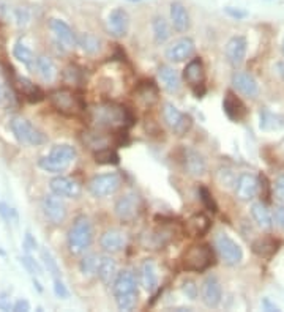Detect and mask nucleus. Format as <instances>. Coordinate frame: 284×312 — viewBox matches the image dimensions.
I'll use <instances>...</instances> for the list:
<instances>
[{
    "label": "nucleus",
    "mask_w": 284,
    "mask_h": 312,
    "mask_svg": "<svg viewBox=\"0 0 284 312\" xmlns=\"http://www.w3.org/2000/svg\"><path fill=\"white\" fill-rule=\"evenodd\" d=\"M89 120L95 130H122L133 125L131 112L114 103L96 104L89 112Z\"/></svg>",
    "instance_id": "obj_1"
},
{
    "label": "nucleus",
    "mask_w": 284,
    "mask_h": 312,
    "mask_svg": "<svg viewBox=\"0 0 284 312\" xmlns=\"http://www.w3.org/2000/svg\"><path fill=\"white\" fill-rule=\"evenodd\" d=\"M112 284V292L117 307L120 310H133L137 304V282L134 275L125 269L116 276Z\"/></svg>",
    "instance_id": "obj_2"
},
{
    "label": "nucleus",
    "mask_w": 284,
    "mask_h": 312,
    "mask_svg": "<svg viewBox=\"0 0 284 312\" xmlns=\"http://www.w3.org/2000/svg\"><path fill=\"white\" fill-rule=\"evenodd\" d=\"M78 151L73 145L60 144L52 147L48 156H43L38 161V166L49 174H60L69 167V164L76 160Z\"/></svg>",
    "instance_id": "obj_3"
},
{
    "label": "nucleus",
    "mask_w": 284,
    "mask_h": 312,
    "mask_svg": "<svg viewBox=\"0 0 284 312\" xmlns=\"http://www.w3.org/2000/svg\"><path fill=\"white\" fill-rule=\"evenodd\" d=\"M215 265V254L208 245H193L190 249L185 251L182 257V266L187 271L202 273Z\"/></svg>",
    "instance_id": "obj_4"
},
{
    "label": "nucleus",
    "mask_w": 284,
    "mask_h": 312,
    "mask_svg": "<svg viewBox=\"0 0 284 312\" xmlns=\"http://www.w3.org/2000/svg\"><path fill=\"white\" fill-rule=\"evenodd\" d=\"M49 101L52 107L65 117H78L85 110L82 98L76 95L73 90H68V89L54 90L49 95Z\"/></svg>",
    "instance_id": "obj_5"
},
{
    "label": "nucleus",
    "mask_w": 284,
    "mask_h": 312,
    "mask_svg": "<svg viewBox=\"0 0 284 312\" xmlns=\"http://www.w3.org/2000/svg\"><path fill=\"white\" fill-rule=\"evenodd\" d=\"M93 230L92 224L85 216H79L68 232V249L73 255H79L87 251L92 243Z\"/></svg>",
    "instance_id": "obj_6"
},
{
    "label": "nucleus",
    "mask_w": 284,
    "mask_h": 312,
    "mask_svg": "<svg viewBox=\"0 0 284 312\" xmlns=\"http://www.w3.org/2000/svg\"><path fill=\"white\" fill-rule=\"evenodd\" d=\"M10 128L21 144L24 145H32V147H38L43 145L46 142V136L43 134L38 128H35L30 122L24 117H14L10 122Z\"/></svg>",
    "instance_id": "obj_7"
},
{
    "label": "nucleus",
    "mask_w": 284,
    "mask_h": 312,
    "mask_svg": "<svg viewBox=\"0 0 284 312\" xmlns=\"http://www.w3.org/2000/svg\"><path fill=\"white\" fill-rule=\"evenodd\" d=\"M163 119H164L166 125L177 136L187 134L193 126V119L190 115H187V113L180 112L174 104H170V103H166L163 107Z\"/></svg>",
    "instance_id": "obj_8"
},
{
    "label": "nucleus",
    "mask_w": 284,
    "mask_h": 312,
    "mask_svg": "<svg viewBox=\"0 0 284 312\" xmlns=\"http://www.w3.org/2000/svg\"><path fill=\"white\" fill-rule=\"evenodd\" d=\"M215 245L226 265L234 266L243 260V251H241L237 241H234L229 235L220 233L215 240Z\"/></svg>",
    "instance_id": "obj_9"
},
{
    "label": "nucleus",
    "mask_w": 284,
    "mask_h": 312,
    "mask_svg": "<svg viewBox=\"0 0 284 312\" xmlns=\"http://www.w3.org/2000/svg\"><path fill=\"white\" fill-rule=\"evenodd\" d=\"M120 183H122V178L116 172L101 174V175H96L90 180L89 191L95 197H108L120 188Z\"/></svg>",
    "instance_id": "obj_10"
},
{
    "label": "nucleus",
    "mask_w": 284,
    "mask_h": 312,
    "mask_svg": "<svg viewBox=\"0 0 284 312\" xmlns=\"http://www.w3.org/2000/svg\"><path fill=\"white\" fill-rule=\"evenodd\" d=\"M140 202L136 192L123 194L116 204V215L122 222H131L139 215Z\"/></svg>",
    "instance_id": "obj_11"
},
{
    "label": "nucleus",
    "mask_w": 284,
    "mask_h": 312,
    "mask_svg": "<svg viewBox=\"0 0 284 312\" xmlns=\"http://www.w3.org/2000/svg\"><path fill=\"white\" fill-rule=\"evenodd\" d=\"M258 192H259V178L256 175L245 172L235 180V196L238 201L250 202L258 196Z\"/></svg>",
    "instance_id": "obj_12"
},
{
    "label": "nucleus",
    "mask_w": 284,
    "mask_h": 312,
    "mask_svg": "<svg viewBox=\"0 0 284 312\" xmlns=\"http://www.w3.org/2000/svg\"><path fill=\"white\" fill-rule=\"evenodd\" d=\"M43 211H45V216L54 224V225H60L65 218H66V207L62 201V197L49 194L43 199Z\"/></svg>",
    "instance_id": "obj_13"
},
{
    "label": "nucleus",
    "mask_w": 284,
    "mask_h": 312,
    "mask_svg": "<svg viewBox=\"0 0 284 312\" xmlns=\"http://www.w3.org/2000/svg\"><path fill=\"white\" fill-rule=\"evenodd\" d=\"M106 28L112 36H125L128 33V28H130V16H128V13L123 8H116L114 11H111L106 21Z\"/></svg>",
    "instance_id": "obj_14"
},
{
    "label": "nucleus",
    "mask_w": 284,
    "mask_h": 312,
    "mask_svg": "<svg viewBox=\"0 0 284 312\" xmlns=\"http://www.w3.org/2000/svg\"><path fill=\"white\" fill-rule=\"evenodd\" d=\"M201 296L205 306L217 307L221 303L223 289L217 276H207L201 286Z\"/></svg>",
    "instance_id": "obj_15"
},
{
    "label": "nucleus",
    "mask_w": 284,
    "mask_h": 312,
    "mask_svg": "<svg viewBox=\"0 0 284 312\" xmlns=\"http://www.w3.org/2000/svg\"><path fill=\"white\" fill-rule=\"evenodd\" d=\"M182 163H183V169L193 177H201L207 170V163L204 160V156L193 148H183Z\"/></svg>",
    "instance_id": "obj_16"
},
{
    "label": "nucleus",
    "mask_w": 284,
    "mask_h": 312,
    "mask_svg": "<svg viewBox=\"0 0 284 312\" xmlns=\"http://www.w3.org/2000/svg\"><path fill=\"white\" fill-rule=\"evenodd\" d=\"M194 54V41L191 38H180L166 49V59L170 62H183Z\"/></svg>",
    "instance_id": "obj_17"
},
{
    "label": "nucleus",
    "mask_w": 284,
    "mask_h": 312,
    "mask_svg": "<svg viewBox=\"0 0 284 312\" xmlns=\"http://www.w3.org/2000/svg\"><path fill=\"white\" fill-rule=\"evenodd\" d=\"M183 79L197 95L199 87H204V79H205V69H204V63L201 59H193L187 66H185Z\"/></svg>",
    "instance_id": "obj_18"
},
{
    "label": "nucleus",
    "mask_w": 284,
    "mask_h": 312,
    "mask_svg": "<svg viewBox=\"0 0 284 312\" xmlns=\"http://www.w3.org/2000/svg\"><path fill=\"white\" fill-rule=\"evenodd\" d=\"M246 38L245 36H234L227 41L226 45V59L232 66H240L245 62V55H246Z\"/></svg>",
    "instance_id": "obj_19"
},
{
    "label": "nucleus",
    "mask_w": 284,
    "mask_h": 312,
    "mask_svg": "<svg viewBox=\"0 0 284 312\" xmlns=\"http://www.w3.org/2000/svg\"><path fill=\"white\" fill-rule=\"evenodd\" d=\"M232 85L237 92L245 95L248 98H256L259 95V85L258 81L254 79L253 74L246 73V71H237L232 76Z\"/></svg>",
    "instance_id": "obj_20"
},
{
    "label": "nucleus",
    "mask_w": 284,
    "mask_h": 312,
    "mask_svg": "<svg viewBox=\"0 0 284 312\" xmlns=\"http://www.w3.org/2000/svg\"><path fill=\"white\" fill-rule=\"evenodd\" d=\"M49 186H51L52 194L59 196V197L76 199L81 196V184L68 177H55L51 181Z\"/></svg>",
    "instance_id": "obj_21"
},
{
    "label": "nucleus",
    "mask_w": 284,
    "mask_h": 312,
    "mask_svg": "<svg viewBox=\"0 0 284 312\" xmlns=\"http://www.w3.org/2000/svg\"><path fill=\"white\" fill-rule=\"evenodd\" d=\"M51 30L55 36V40L59 41V45H62L66 49H73L76 46V35L71 30V27L62 21V19H51Z\"/></svg>",
    "instance_id": "obj_22"
},
{
    "label": "nucleus",
    "mask_w": 284,
    "mask_h": 312,
    "mask_svg": "<svg viewBox=\"0 0 284 312\" xmlns=\"http://www.w3.org/2000/svg\"><path fill=\"white\" fill-rule=\"evenodd\" d=\"M99 245L109 254L120 252L126 246V235L119 229H109L101 235Z\"/></svg>",
    "instance_id": "obj_23"
},
{
    "label": "nucleus",
    "mask_w": 284,
    "mask_h": 312,
    "mask_svg": "<svg viewBox=\"0 0 284 312\" xmlns=\"http://www.w3.org/2000/svg\"><path fill=\"white\" fill-rule=\"evenodd\" d=\"M223 109L226 112V115L234 122L243 120L246 115V106L241 103V99L232 92L226 93L224 101H223Z\"/></svg>",
    "instance_id": "obj_24"
},
{
    "label": "nucleus",
    "mask_w": 284,
    "mask_h": 312,
    "mask_svg": "<svg viewBox=\"0 0 284 312\" xmlns=\"http://www.w3.org/2000/svg\"><path fill=\"white\" fill-rule=\"evenodd\" d=\"M279 248H281V241L273 237H264V238L256 240L251 246L253 252L262 259H272Z\"/></svg>",
    "instance_id": "obj_25"
},
{
    "label": "nucleus",
    "mask_w": 284,
    "mask_h": 312,
    "mask_svg": "<svg viewBox=\"0 0 284 312\" xmlns=\"http://www.w3.org/2000/svg\"><path fill=\"white\" fill-rule=\"evenodd\" d=\"M210 225L211 222L207 215H204V213H196V215H193L187 221V224H185V230H187L190 237L201 238L210 230Z\"/></svg>",
    "instance_id": "obj_26"
},
{
    "label": "nucleus",
    "mask_w": 284,
    "mask_h": 312,
    "mask_svg": "<svg viewBox=\"0 0 284 312\" xmlns=\"http://www.w3.org/2000/svg\"><path fill=\"white\" fill-rule=\"evenodd\" d=\"M99 281L106 286L114 282L117 276V263L114 260L111 255H103V257H99L98 260V266H96V273H95Z\"/></svg>",
    "instance_id": "obj_27"
},
{
    "label": "nucleus",
    "mask_w": 284,
    "mask_h": 312,
    "mask_svg": "<svg viewBox=\"0 0 284 312\" xmlns=\"http://www.w3.org/2000/svg\"><path fill=\"white\" fill-rule=\"evenodd\" d=\"M170 21H172V25L177 32L183 33L190 28V14L180 2H174L170 4Z\"/></svg>",
    "instance_id": "obj_28"
},
{
    "label": "nucleus",
    "mask_w": 284,
    "mask_h": 312,
    "mask_svg": "<svg viewBox=\"0 0 284 312\" xmlns=\"http://www.w3.org/2000/svg\"><path fill=\"white\" fill-rule=\"evenodd\" d=\"M158 77L163 84V87L170 92V93H177L182 87V84H180V76L179 73L174 69V68H170L167 65H163L160 66L158 69Z\"/></svg>",
    "instance_id": "obj_29"
},
{
    "label": "nucleus",
    "mask_w": 284,
    "mask_h": 312,
    "mask_svg": "<svg viewBox=\"0 0 284 312\" xmlns=\"http://www.w3.org/2000/svg\"><path fill=\"white\" fill-rule=\"evenodd\" d=\"M140 284L147 292H155L158 287V273L152 260H146L140 266Z\"/></svg>",
    "instance_id": "obj_30"
},
{
    "label": "nucleus",
    "mask_w": 284,
    "mask_h": 312,
    "mask_svg": "<svg viewBox=\"0 0 284 312\" xmlns=\"http://www.w3.org/2000/svg\"><path fill=\"white\" fill-rule=\"evenodd\" d=\"M16 82H18L16 85H18L19 92L24 95V98L27 99L28 103H40V101H43V99H45V93L41 92V89L37 87V85L32 84L28 79H25V77H18Z\"/></svg>",
    "instance_id": "obj_31"
},
{
    "label": "nucleus",
    "mask_w": 284,
    "mask_h": 312,
    "mask_svg": "<svg viewBox=\"0 0 284 312\" xmlns=\"http://www.w3.org/2000/svg\"><path fill=\"white\" fill-rule=\"evenodd\" d=\"M251 216H253L254 222L264 230H270L273 227L272 215H270V211L267 210L265 204H262V202H256L251 205Z\"/></svg>",
    "instance_id": "obj_32"
},
{
    "label": "nucleus",
    "mask_w": 284,
    "mask_h": 312,
    "mask_svg": "<svg viewBox=\"0 0 284 312\" xmlns=\"http://www.w3.org/2000/svg\"><path fill=\"white\" fill-rule=\"evenodd\" d=\"M35 69H37V73L38 76L43 79V81H46V82H52L57 76V68L54 65V62L49 59V57L46 55H40L35 59Z\"/></svg>",
    "instance_id": "obj_33"
},
{
    "label": "nucleus",
    "mask_w": 284,
    "mask_h": 312,
    "mask_svg": "<svg viewBox=\"0 0 284 312\" xmlns=\"http://www.w3.org/2000/svg\"><path fill=\"white\" fill-rule=\"evenodd\" d=\"M76 46H79L85 54L93 55L101 49V41L92 33H81L79 36H76Z\"/></svg>",
    "instance_id": "obj_34"
},
{
    "label": "nucleus",
    "mask_w": 284,
    "mask_h": 312,
    "mask_svg": "<svg viewBox=\"0 0 284 312\" xmlns=\"http://www.w3.org/2000/svg\"><path fill=\"white\" fill-rule=\"evenodd\" d=\"M152 28H153V36H155V41L158 43V45H163L166 43L170 36V28H169V24L166 22L164 18L161 16H156L152 22Z\"/></svg>",
    "instance_id": "obj_35"
},
{
    "label": "nucleus",
    "mask_w": 284,
    "mask_h": 312,
    "mask_svg": "<svg viewBox=\"0 0 284 312\" xmlns=\"http://www.w3.org/2000/svg\"><path fill=\"white\" fill-rule=\"evenodd\" d=\"M84 142H85V144H87L90 148H93L95 151L109 147V139H108L103 133H99L98 130L90 131V133H84Z\"/></svg>",
    "instance_id": "obj_36"
},
{
    "label": "nucleus",
    "mask_w": 284,
    "mask_h": 312,
    "mask_svg": "<svg viewBox=\"0 0 284 312\" xmlns=\"http://www.w3.org/2000/svg\"><path fill=\"white\" fill-rule=\"evenodd\" d=\"M13 55L16 57L19 62H22L25 66L33 68V65H35V55H33V52H32L30 49H28V48L24 45V43L18 41L16 45H14V48H13Z\"/></svg>",
    "instance_id": "obj_37"
},
{
    "label": "nucleus",
    "mask_w": 284,
    "mask_h": 312,
    "mask_svg": "<svg viewBox=\"0 0 284 312\" xmlns=\"http://www.w3.org/2000/svg\"><path fill=\"white\" fill-rule=\"evenodd\" d=\"M95 161L98 164H119V154L114 148L106 147L95 151Z\"/></svg>",
    "instance_id": "obj_38"
},
{
    "label": "nucleus",
    "mask_w": 284,
    "mask_h": 312,
    "mask_svg": "<svg viewBox=\"0 0 284 312\" xmlns=\"http://www.w3.org/2000/svg\"><path fill=\"white\" fill-rule=\"evenodd\" d=\"M41 259H43V262H45V266L48 268V271L51 273V276L54 279L55 278H62L60 268H59V265H57V260L54 259V255L51 254L49 249H46V248L41 249Z\"/></svg>",
    "instance_id": "obj_39"
},
{
    "label": "nucleus",
    "mask_w": 284,
    "mask_h": 312,
    "mask_svg": "<svg viewBox=\"0 0 284 312\" xmlns=\"http://www.w3.org/2000/svg\"><path fill=\"white\" fill-rule=\"evenodd\" d=\"M282 125V119H279L278 115H273L272 112L264 109L261 112V128L262 130H276Z\"/></svg>",
    "instance_id": "obj_40"
},
{
    "label": "nucleus",
    "mask_w": 284,
    "mask_h": 312,
    "mask_svg": "<svg viewBox=\"0 0 284 312\" xmlns=\"http://www.w3.org/2000/svg\"><path fill=\"white\" fill-rule=\"evenodd\" d=\"M98 260H99V257H98L96 254H87V255H85V257L81 260V263H79L81 273H82V275H87V276L95 275V273H96V266H98Z\"/></svg>",
    "instance_id": "obj_41"
},
{
    "label": "nucleus",
    "mask_w": 284,
    "mask_h": 312,
    "mask_svg": "<svg viewBox=\"0 0 284 312\" xmlns=\"http://www.w3.org/2000/svg\"><path fill=\"white\" fill-rule=\"evenodd\" d=\"M169 240H170V232H167V230H155L150 235V246L155 248V249H160V248H163L164 245L169 243Z\"/></svg>",
    "instance_id": "obj_42"
},
{
    "label": "nucleus",
    "mask_w": 284,
    "mask_h": 312,
    "mask_svg": "<svg viewBox=\"0 0 284 312\" xmlns=\"http://www.w3.org/2000/svg\"><path fill=\"white\" fill-rule=\"evenodd\" d=\"M82 74H84V73H82V69H81L79 66L69 65V66H66L65 71H63V79H65V82H68V84H81Z\"/></svg>",
    "instance_id": "obj_43"
},
{
    "label": "nucleus",
    "mask_w": 284,
    "mask_h": 312,
    "mask_svg": "<svg viewBox=\"0 0 284 312\" xmlns=\"http://www.w3.org/2000/svg\"><path fill=\"white\" fill-rule=\"evenodd\" d=\"M139 95L142 99H146V101L150 104L153 101H156V89H155V85L153 82H146V85H140L139 87Z\"/></svg>",
    "instance_id": "obj_44"
},
{
    "label": "nucleus",
    "mask_w": 284,
    "mask_h": 312,
    "mask_svg": "<svg viewBox=\"0 0 284 312\" xmlns=\"http://www.w3.org/2000/svg\"><path fill=\"white\" fill-rule=\"evenodd\" d=\"M199 197H201V201L204 204V207L210 211H217L218 207H217V202H215V199H213L211 192L205 188V186H201L199 188Z\"/></svg>",
    "instance_id": "obj_45"
},
{
    "label": "nucleus",
    "mask_w": 284,
    "mask_h": 312,
    "mask_svg": "<svg viewBox=\"0 0 284 312\" xmlns=\"http://www.w3.org/2000/svg\"><path fill=\"white\" fill-rule=\"evenodd\" d=\"M22 265L25 266V269L30 275H35V276H40L41 275V266L30 257V255H24V257L21 259Z\"/></svg>",
    "instance_id": "obj_46"
},
{
    "label": "nucleus",
    "mask_w": 284,
    "mask_h": 312,
    "mask_svg": "<svg viewBox=\"0 0 284 312\" xmlns=\"http://www.w3.org/2000/svg\"><path fill=\"white\" fill-rule=\"evenodd\" d=\"M0 216H2L5 221L11 222V221H16L18 216H16V211H14L13 208H10L7 204L0 202Z\"/></svg>",
    "instance_id": "obj_47"
},
{
    "label": "nucleus",
    "mask_w": 284,
    "mask_h": 312,
    "mask_svg": "<svg viewBox=\"0 0 284 312\" xmlns=\"http://www.w3.org/2000/svg\"><path fill=\"white\" fill-rule=\"evenodd\" d=\"M182 290H183L185 295L190 298V300H196V298H197V286L193 281H185Z\"/></svg>",
    "instance_id": "obj_48"
},
{
    "label": "nucleus",
    "mask_w": 284,
    "mask_h": 312,
    "mask_svg": "<svg viewBox=\"0 0 284 312\" xmlns=\"http://www.w3.org/2000/svg\"><path fill=\"white\" fill-rule=\"evenodd\" d=\"M54 292L59 298H68V289L65 287V284L62 278H55L54 279Z\"/></svg>",
    "instance_id": "obj_49"
},
{
    "label": "nucleus",
    "mask_w": 284,
    "mask_h": 312,
    "mask_svg": "<svg viewBox=\"0 0 284 312\" xmlns=\"http://www.w3.org/2000/svg\"><path fill=\"white\" fill-rule=\"evenodd\" d=\"M275 194L278 201L284 204V174H281L275 181Z\"/></svg>",
    "instance_id": "obj_50"
},
{
    "label": "nucleus",
    "mask_w": 284,
    "mask_h": 312,
    "mask_svg": "<svg viewBox=\"0 0 284 312\" xmlns=\"http://www.w3.org/2000/svg\"><path fill=\"white\" fill-rule=\"evenodd\" d=\"M275 221H276V224L281 227V229L284 230V207L282 205L275 207Z\"/></svg>",
    "instance_id": "obj_51"
},
{
    "label": "nucleus",
    "mask_w": 284,
    "mask_h": 312,
    "mask_svg": "<svg viewBox=\"0 0 284 312\" xmlns=\"http://www.w3.org/2000/svg\"><path fill=\"white\" fill-rule=\"evenodd\" d=\"M14 13H16V21H18V24H19V25H25L27 21H28V13H27V10L18 8Z\"/></svg>",
    "instance_id": "obj_52"
},
{
    "label": "nucleus",
    "mask_w": 284,
    "mask_h": 312,
    "mask_svg": "<svg viewBox=\"0 0 284 312\" xmlns=\"http://www.w3.org/2000/svg\"><path fill=\"white\" fill-rule=\"evenodd\" d=\"M13 310L14 312H27V310H30V304H28V301H25V300H18L13 306Z\"/></svg>",
    "instance_id": "obj_53"
},
{
    "label": "nucleus",
    "mask_w": 284,
    "mask_h": 312,
    "mask_svg": "<svg viewBox=\"0 0 284 312\" xmlns=\"http://www.w3.org/2000/svg\"><path fill=\"white\" fill-rule=\"evenodd\" d=\"M226 11H227V14H231V16H232V18H235V19H241V18H245V16H246V11L234 10L232 7H227V8H226Z\"/></svg>",
    "instance_id": "obj_54"
},
{
    "label": "nucleus",
    "mask_w": 284,
    "mask_h": 312,
    "mask_svg": "<svg viewBox=\"0 0 284 312\" xmlns=\"http://www.w3.org/2000/svg\"><path fill=\"white\" fill-rule=\"evenodd\" d=\"M259 189H261V192H262V189H268V181H267L265 177H261V178H259ZM261 196L265 199V202H270V197H268L267 192H265V194H261Z\"/></svg>",
    "instance_id": "obj_55"
},
{
    "label": "nucleus",
    "mask_w": 284,
    "mask_h": 312,
    "mask_svg": "<svg viewBox=\"0 0 284 312\" xmlns=\"http://www.w3.org/2000/svg\"><path fill=\"white\" fill-rule=\"evenodd\" d=\"M24 246L28 249V251H30V249H35L37 248V241L32 238V235L30 233H27L25 235V241H24Z\"/></svg>",
    "instance_id": "obj_56"
},
{
    "label": "nucleus",
    "mask_w": 284,
    "mask_h": 312,
    "mask_svg": "<svg viewBox=\"0 0 284 312\" xmlns=\"http://www.w3.org/2000/svg\"><path fill=\"white\" fill-rule=\"evenodd\" d=\"M0 309H4V310L10 309V303H8L7 293H0Z\"/></svg>",
    "instance_id": "obj_57"
},
{
    "label": "nucleus",
    "mask_w": 284,
    "mask_h": 312,
    "mask_svg": "<svg viewBox=\"0 0 284 312\" xmlns=\"http://www.w3.org/2000/svg\"><path fill=\"white\" fill-rule=\"evenodd\" d=\"M262 306H264V309H265V310H279V309H278V306H275V304L270 303L268 298H265V300L262 301Z\"/></svg>",
    "instance_id": "obj_58"
},
{
    "label": "nucleus",
    "mask_w": 284,
    "mask_h": 312,
    "mask_svg": "<svg viewBox=\"0 0 284 312\" xmlns=\"http://www.w3.org/2000/svg\"><path fill=\"white\" fill-rule=\"evenodd\" d=\"M276 69H278V74L282 77V81H284V63L282 62H279L278 65H276Z\"/></svg>",
    "instance_id": "obj_59"
},
{
    "label": "nucleus",
    "mask_w": 284,
    "mask_h": 312,
    "mask_svg": "<svg viewBox=\"0 0 284 312\" xmlns=\"http://www.w3.org/2000/svg\"><path fill=\"white\" fill-rule=\"evenodd\" d=\"M4 96H5V90H4V82H2V77H0V103H2Z\"/></svg>",
    "instance_id": "obj_60"
},
{
    "label": "nucleus",
    "mask_w": 284,
    "mask_h": 312,
    "mask_svg": "<svg viewBox=\"0 0 284 312\" xmlns=\"http://www.w3.org/2000/svg\"><path fill=\"white\" fill-rule=\"evenodd\" d=\"M282 52H284V41H282Z\"/></svg>",
    "instance_id": "obj_61"
}]
</instances>
